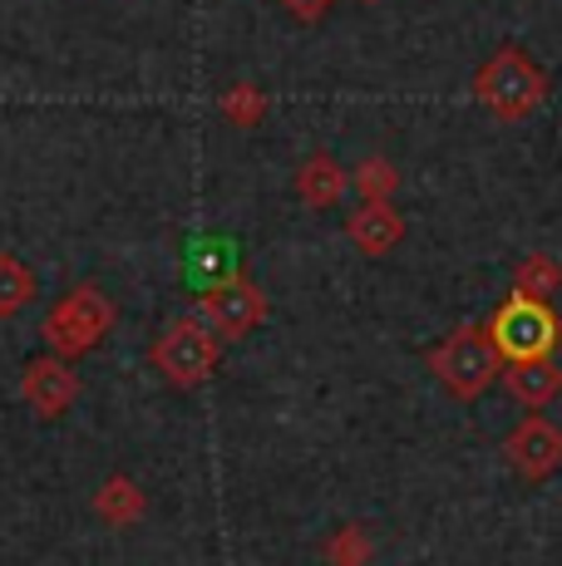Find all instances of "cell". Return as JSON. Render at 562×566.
<instances>
[{"instance_id": "obj_8", "label": "cell", "mask_w": 562, "mask_h": 566, "mask_svg": "<svg viewBox=\"0 0 562 566\" xmlns=\"http://www.w3.org/2000/svg\"><path fill=\"white\" fill-rule=\"evenodd\" d=\"M80 389H84L80 375H74L60 355H40V360H30L25 375H20V399H25L40 419H60V413H70L74 399H80Z\"/></svg>"}, {"instance_id": "obj_13", "label": "cell", "mask_w": 562, "mask_h": 566, "mask_svg": "<svg viewBox=\"0 0 562 566\" xmlns=\"http://www.w3.org/2000/svg\"><path fill=\"white\" fill-rule=\"evenodd\" d=\"M144 507H148V497L138 493V483L124 473L104 478L100 493H94V513H100V522H110V527H134V522L144 517Z\"/></svg>"}, {"instance_id": "obj_19", "label": "cell", "mask_w": 562, "mask_h": 566, "mask_svg": "<svg viewBox=\"0 0 562 566\" xmlns=\"http://www.w3.org/2000/svg\"><path fill=\"white\" fill-rule=\"evenodd\" d=\"M287 6H291V10H296V15H301V20H316V15H321V10H326V6H331V0H287Z\"/></svg>"}, {"instance_id": "obj_9", "label": "cell", "mask_w": 562, "mask_h": 566, "mask_svg": "<svg viewBox=\"0 0 562 566\" xmlns=\"http://www.w3.org/2000/svg\"><path fill=\"white\" fill-rule=\"evenodd\" d=\"M499 379H503L508 399H513V405H523L528 413L548 409L562 395V369L553 365V355H543V360H513V365H503Z\"/></svg>"}, {"instance_id": "obj_3", "label": "cell", "mask_w": 562, "mask_h": 566, "mask_svg": "<svg viewBox=\"0 0 562 566\" xmlns=\"http://www.w3.org/2000/svg\"><path fill=\"white\" fill-rule=\"evenodd\" d=\"M110 331H114V301L104 296L94 281L64 291L55 306H50L45 325H40L45 345L60 355V360H80V355H90Z\"/></svg>"}, {"instance_id": "obj_18", "label": "cell", "mask_w": 562, "mask_h": 566, "mask_svg": "<svg viewBox=\"0 0 562 566\" xmlns=\"http://www.w3.org/2000/svg\"><path fill=\"white\" fill-rule=\"evenodd\" d=\"M218 108H222V118H232L237 128H257L262 114H267V94L257 90V84H232Z\"/></svg>"}, {"instance_id": "obj_12", "label": "cell", "mask_w": 562, "mask_h": 566, "mask_svg": "<svg viewBox=\"0 0 562 566\" xmlns=\"http://www.w3.org/2000/svg\"><path fill=\"white\" fill-rule=\"evenodd\" d=\"M345 188H351V178H345V168L331 154H311L296 168V198L306 202L311 212H321V207H336Z\"/></svg>"}, {"instance_id": "obj_2", "label": "cell", "mask_w": 562, "mask_h": 566, "mask_svg": "<svg viewBox=\"0 0 562 566\" xmlns=\"http://www.w3.org/2000/svg\"><path fill=\"white\" fill-rule=\"evenodd\" d=\"M429 375H435L454 399L473 405V399L503 375V355H499V345H493L489 325H459V331H449L445 340L429 350Z\"/></svg>"}, {"instance_id": "obj_1", "label": "cell", "mask_w": 562, "mask_h": 566, "mask_svg": "<svg viewBox=\"0 0 562 566\" xmlns=\"http://www.w3.org/2000/svg\"><path fill=\"white\" fill-rule=\"evenodd\" d=\"M548 94H553L548 70L518 45L493 50L489 60L479 64V74H473V99L489 108L493 118H503V124H523V118H533L538 108L548 104Z\"/></svg>"}, {"instance_id": "obj_4", "label": "cell", "mask_w": 562, "mask_h": 566, "mask_svg": "<svg viewBox=\"0 0 562 566\" xmlns=\"http://www.w3.org/2000/svg\"><path fill=\"white\" fill-rule=\"evenodd\" d=\"M489 335H493V345H499L503 365L543 360V355H553V345L562 340L553 306L523 296V291H508V301L493 311V321H489Z\"/></svg>"}, {"instance_id": "obj_11", "label": "cell", "mask_w": 562, "mask_h": 566, "mask_svg": "<svg viewBox=\"0 0 562 566\" xmlns=\"http://www.w3.org/2000/svg\"><path fill=\"white\" fill-rule=\"evenodd\" d=\"M242 276V252H237V242H227V237H202V242H192L188 252V286L212 291V286H227V281Z\"/></svg>"}, {"instance_id": "obj_15", "label": "cell", "mask_w": 562, "mask_h": 566, "mask_svg": "<svg viewBox=\"0 0 562 566\" xmlns=\"http://www.w3.org/2000/svg\"><path fill=\"white\" fill-rule=\"evenodd\" d=\"M35 301V271L15 256H0V321L20 315Z\"/></svg>"}, {"instance_id": "obj_10", "label": "cell", "mask_w": 562, "mask_h": 566, "mask_svg": "<svg viewBox=\"0 0 562 566\" xmlns=\"http://www.w3.org/2000/svg\"><path fill=\"white\" fill-rule=\"evenodd\" d=\"M345 237L355 242V252L385 256L405 242V217H399L391 202H361L351 212V222H345Z\"/></svg>"}, {"instance_id": "obj_14", "label": "cell", "mask_w": 562, "mask_h": 566, "mask_svg": "<svg viewBox=\"0 0 562 566\" xmlns=\"http://www.w3.org/2000/svg\"><path fill=\"white\" fill-rule=\"evenodd\" d=\"M321 557H326L331 566H371L375 542L361 522H345V527H336L326 542H321Z\"/></svg>"}, {"instance_id": "obj_17", "label": "cell", "mask_w": 562, "mask_h": 566, "mask_svg": "<svg viewBox=\"0 0 562 566\" xmlns=\"http://www.w3.org/2000/svg\"><path fill=\"white\" fill-rule=\"evenodd\" d=\"M351 188L361 192V202H391L399 188V168L391 158H365L361 168L351 172Z\"/></svg>"}, {"instance_id": "obj_7", "label": "cell", "mask_w": 562, "mask_h": 566, "mask_svg": "<svg viewBox=\"0 0 562 566\" xmlns=\"http://www.w3.org/2000/svg\"><path fill=\"white\" fill-rule=\"evenodd\" d=\"M503 459L523 483H543L548 473L562 468V429L543 413H528L523 423H513L503 439Z\"/></svg>"}, {"instance_id": "obj_20", "label": "cell", "mask_w": 562, "mask_h": 566, "mask_svg": "<svg viewBox=\"0 0 562 566\" xmlns=\"http://www.w3.org/2000/svg\"><path fill=\"white\" fill-rule=\"evenodd\" d=\"M558 345H562V340H558Z\"/></svg>"}, {"instance_id": "obj_5", "label": "cell", "mask_w": 562, "mask_h": 566, "mask_svg": "<svg viewBox=\"0 0 562 566\" xmlns=\"http://www.w3.org/2000/svg\"><path fill=\"white\" fill-rule=\"evenodd\" d=\"M218 355H222V340L198 321V315H188V321H173L168 331L158 335V345H154L158 375H164L168 385H178V389L208 385L212 369H218Z\"/></svg>"}, {"instance_id": "obj_16", "label": "cell", "mask_w": 562, "mask_h": 566, "mask_svg": "<svg viewBox=\"0 0 562 566\" xmlns=\"http://www.w3.org/2000/svg\"><path fill=\"white\" fill-rule=\"evenodd\" d=\"M558 286H562V266L548 252H533V256H523L513 266V291H523V296L548 301Z\"/></svg>"}, {"instance_id": "obj_6", "label": "cell", "mask_w": 562, "mask_h": 566, "mask_svg": "<svg viewBox=\"0 0 562 566\" xmlns=\"http://www.w3.org/2000/svg\"><path fill=\"white\" fill-rule=\"evenodd\" d=\"M192 315H198L218 340H242V335H252L257 325L267 321V296L252 276H237V281H227V286L202 291Z\"/></svg>"}]
</instances>
